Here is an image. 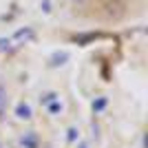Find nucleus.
I'll use <instances>...</instances> for the list:
<instances>
[{"label": "nucleus", "instance_id": "obj_1", "mask_svg": "<svg viewBox=\"0 0 148 148\" xmlns=\"http://www.w3.org/2000/svg\"><path fill=\"white\" fill-rule=\"evenodd\" d=\"M16 115H18L20 119H29L31 117V106L25 104V102H20V104L16 106Z\"/></svg>", "mask_w": 148, "mask_h": 148}, {"label": "nucleus", "instance_id": "obj_2", "mask_svg": "<svg viewBox=\"0 0 148 148\" xmlns=\"http://www.w3.org/2000/svg\"><path fill=\"white\" fill-rule=\"evenodd\" d=\"M20 144L25 148H38V137L33 135V133H29V135H25L22 139H20Z\"/></svg>", "mask_w": 148, "mask_h": 148}, {"label": "nucleus", "instance_id": "obj_3", "mask_svg": "<svg viewBox=\"0 0 148 148\" xmlns=\"http://www.w3.org/2000/svg\"><path fill=\"white\" fill-rule=\"evenodd\" d=\"M13 38H16V40H31V38H33V31L31 29H20Z\"/></svg>", "mask_w": 148, "mask_h": 148}, {"label": "nucleus", "instance_id": "obj_4", "mask_svg": "<svg viewBox=\"0 0 148 148\" xmlns=\"http://www.w3.org/2000/svg\"><path fill=\"white\" fill-rule=\"evenodd\" d=\"M64 60H69V53H56V56L51 58V64L58 66V64H64Z\"/></svg>", "mask_w": 148, "mask_h": 148}, {"label": "nucleus", "instance_id": "obj_5", "mask_svg": "<svg viewBox=\"0 0 148 148\" xmlns=\"http://www.w3.org/2000/svg\"><path fill=\"white\" fill-rule=\"evenodd\" d=\"M47 108H49V113H53V115H56V113H60V111H62L60 99H53V102H49V104H47Z\"/></svg>", "mask_w": 148, "mask_h": 148}, {"label": "nucleus", "instance_id": "obj_6", "mask_svg": "<svg viewBox=\"0 0 148 148\" xmlns=\"http://www.w3.org/2000/svg\"><path fill=\"white\" fill-rule=\"evenodd\" d=\"M106 106V99L102 97V99H97V102H93V108H95V111H99V108H104Z\"/></svg>", "mask_w": 148, "mask_h": 148}, {"label": "nucleus", "instance_id": "obj_7", "mask_svg": "<svg viewBox=\"0 0 148 148\" xmlns=\"http://www.w3.org/2000/svg\"><path fill=\"white\" fill-rule=\"evenodd\" d=\"M75 133H77V130H75V128H71V130H69V139H71V142H73V139H75Z\"/></svg>", "mask_w": 148, "mask_h": 148}, {"label": "nucleus", "instance_id": "obj_8", "mask_svg": "<svg viewBox=\"0 0 148 148\" xmlns=\"http://www.w3.org/2000/svg\"><path fill=\"white\" fill-rule=\"evenodd\" d=\"M9 47V40H0V49H7Z\"/></svg>", "mask_w": 148, "mask_h": 148}, {"label": "nucleus", "instance_id": "obj_9", "mask_svg": "<svg viewBox=\"0 0 148 148\" xmlns=\"http://www.w3.org/2000/svg\"><path fill=\"white\" fill-rule=\"evenodd\" d=\"M2 97H5V91H2V86H0V99H2Z\"/></svg>", "mask_w": 148, "mask_h": 148}, {"label": "nucleus", "instance_id": "obj_10", "mask_svg": "<svg viewBox=\"0 0 148 148\" xmlns=\"http://www.w3.org/2000/svg\"><path fill=\"white\" fill-rule=\"evenodd\" d=\"M75 2H82V0H75Z\"/></svg>", "mask_w": 148, "mask_h": 148}, {"label": "nucleus", "instance_id": "obj_11", "mask_svg": "<svg viewBox=\"0 0 148 148\" xmlns=\"http://www.w3.org/2000/svg\"><path fill=\"white\" fill-rule=\"evenodd\" d=\"M80 148H86V146H80Z\"/></svg>", "mask_w": 148, "mask_h": 148}, {"label": "nucleus", "instance_id": "obj_12", "mask_svg": "<svg viewBox=\"0 0 148 148\" xmlns=\"http://www.w3.org/2000/svg\"><path fill=\"white\" fill-rule=\"evenodd\" d=\"M0 148H2V146H0Z\"/></svg>", "mask_w": 148, "mask_h": 148}]
</instances>
